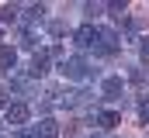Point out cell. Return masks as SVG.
Returning <instances> with one entry per match:
<instances>
[{
    "instance_id": "277c9868",
    "label": "cell",
    "mask_w": 149,
    "mask_h": 138,
    "mask_svg": "<svg viewBox=\"0 0 149 138\" xmlns=\"http://www.w3.org/2000/svg\"><path fill=\"white\" fill-rule=\"evenodd\" d=\"M35 76L28 72V69H17V72H10V93H21V97H28V93H35Z\"/></svg>"
},
{
    "instance_id": "9c48e42d",
    "label": "cell",
    "mask_w": 149,
    "mask_h": 138,
    "mask_svg": "<svg viewBox=\"0 0 149 138\" xmlns=\"http://www.w3.org/2000/svg\"><path fill=\"white\" fill-rule=\"evenodd\" d=\"M87 121H94V124H101V128H108V131H111L114 124H121V114H118V110H94Z\"/></svg>"
},
{
    "instance_id": "8fae6325",
    "label": "cell",
    "mask_w": 149,
    "mask_h": 138,
    "mask_svg": "<svg viewBox=\"0 0 149 138\" xmlns=\"http://www.w3.org/2000/svg\"><path fill=\"white\" fill-rule=\"evenodd\" d=\"M31 138H59V124L52 117H42L35 128H31Z\"/></svg>"
},
{
    "instance_id": "5b68a950",
    "label": "cell",
    "mask_w": 149,
    "mask_h": 138,
    "mask_svg": "<svg viewBox=\"0 0 149 138\" xmlns=\"http://www.w3.org/2000/svg\"><path fill=\"white\" fill-rule=\"evenodd\" d=\"M101 97H104V100H121V97H125V79H121V76H108V79H101Z\"/></svg>"
},
{
    "instance_id": "7c38bea8",
    "label": "cell",
    "mask_w": 149,
    "mask_h": 138,
    "mask_svg": "<svg viewBox=\"0 0 149 138\" xmlns=\"http://www.w3.org/2000/svg\"><path fill=\"white\" fill-rule=\"evenodd\" d=\"M45 14H49L45 3H31V7H24V17H21V21H28V28H38V24L45 21Z\"/></svg>"
},
{
    "instance_id": "d6986e66",
    "label": "cell",
    "mask_w": 149,
    "mask_h": 138,
    "mask_svg": "<svg viewBox=\"0 0 149 138\" xmlns=\"http://www.w3.org/2000/svg\"><path fill=\"white\" fill-rule=\"evenodd\" d=\"M128 79H132V83H142V79H146V72H142V69H132V72H128Z\"/></svg>"
},
{
    "instance_id": "ba28073f",
    "label": "cell",
    "mask_w": 149,
    "mask_h": 138,
    "mask_svg": "<svg viewBox=\"0 0 149 138\" xmlns=\"http://www.w3.org/2000/svg\"><path fill=\"white\" fill-rule=\"evenodd\" d=\"M90 90H70V93H63V107L66 110H76V107H83V104H90Z\"/></svg>"
},
{
    "instance_id": "7a4b0ae2",
    "label": "cell",
    "mask_w": 149,
    "mask_h": 138,
    "mask_svg": "<svg viewBox=\"0 0 149 138\" xmlns=\"http://www.w3.org/2000/svg\"><path fill=\"white\" fill-rule=\"evenodd\" d=\"M28 117H31V107H28L24 100H10L3 110H0V121H3V124H10L14 131H17L21 124H28Z\"/></svg>"
},
{
    "instance_id": "2e32d148",
    "label": "cell",
    "mask_w": 149,
    "mask_h": 138,
    "mask_svg": "<svg viewBox=\"0 0 149 138\" xmlns=\"http://www.w3.org/2000/svg\"><path fill=\"white\" fill-rule=\"evenodd\" d=\"M49 34H56V38L66 34V24H63V21H49Z\"/></svg>"
},
{
    "instance_id": "5bb4252c",
    "label": "cell",
    "mask_w": 149,
    "mask_h": 138,
    "mask_svg": "<svg viewBox=\"0 0 149 138\" xmlns=\"http://www.w3.org/2000/svg\"><path fill=\"white\" fill-rule=\"evenodd\" d=\"M17 45H21V48H31V52H38V28H24Z\"/></svg>"
},
{
    "instance_id": "6da1fadb",
    "label": "cell",
    "mask_w": 149,
    "mask_h": 138,
    "mask_svg": "<svg viewBox=\"0 0 149 138\" xmlns=\"http://www.w3.org/2000/svg\"><path fill=\"white\" fill-rule=\"evenodd\" d=\"M59 72H63L66 79H76V83H83V79H94V66H90L83 55H66V59L59 62Z\"/></svg>"
},
{
    "instance_id": "7402d4cb",
    "label": "cell",
    "mask_w": 149,
    "mask_h": 138,
    "mask_svg": "<svg viewBox=\"0 0 149 138\" xmlns=\"http://www.w3.org/2000/svg\"><path fill=\"white\" fill-rule=\"evenodd\" d=\"M90 138H104V135H90Z\"/></svg>"
},
{
    "instance_id": "44dd1931",
    "label": "cell",
    "mask_w": 149,
    "mask_h": 138,
    "mask_svg": "<svg viewBox=\"0 0 149 138\" xmlns=\"http://www.w3.org/2000/svg\"><path fill=\"white\" fill-rule=\"evenodd\" d=\"M0 38H3V24H0Z\"/></svg>"
},
{
    "instance_id": "e0dca14e",
    "label": "cell",
    "mask_w": 149,
    "mask_h": 138,
    "mask_svg": "<svg viewBox=\"0 0 149 138\" xmlns=\"http://www.w3.org/2000/svg\"><path fill=\"white\" fill-rule=\"evenodd\" d=\"M139 117H142V124H149V97L139 104Z\"/></svg>"
},
{
    "instance_id": "4fadbf2b",
    "label": "cell",
    "mask_w": 149,
    "mask_h": 138,
    "mask_svg": "<svg viewBox=\"0 0 149 138\" xmlns=\"http://www.w3.org/2000/svg\"><path fill=\"white\" fill-rule=\"evenodd\" d=\"M21 17H24V14H21L17 3H3V7H0V24H17Z\"/></svg>"
},
{
    "instance_id": "8992f818",
    "label": "cell",
    "mask_w": 149,
    "mask_h": 138,
    "mask_svg": "<svg viewBox=\"0 0 149 138\" xmlns=\"http://www.w3.org/2000/svg\"><path fill=\"white\" fill-rule=\"evenodd\" d=\"M121 48V41H118V31H111V28H101V38H97V55H114Z\"/></svg>"
},
{
    "instance_id": "ffe728a7",
    "label": "cell",
    "mask_w": 149,
    "mask_h": 138,
    "mask_svg": "<svg viewBox=\"0 0 149 138\" xmlns=\"http://www.w3.org/2000/svg\"><path fill=\"white\" fill-rule=\"evenodd\" d=\"M10 138H31V128H17V131H10Z\"/></svg>"
},
{
    "instance_id": "52a82bcc",
    "label": "cell",
    "mask_w": 149,
    "mask_h": 138,
    "mask_svg": "<svg viewBox=\"0 0 149 138\" xmlns=\"http://www.w3.org/2000/svg\"><path fill=\"white\" fill-rule=\"evenodd\" d=\"M49 48H38L35 55H31V66H28V72L35 76V79H42V76H49Z\"/></svg>"
},
{
    "instance_id": "ac0fdd59",
    "label": "cell",
    "mask_w": 149,
    "mask_h": 138,
    "mask_svg": "<svg viewBox=\"0 0 149 138\" xmlns=\"http://www.w3.org/2000/svg\"><path fill=\"white\" fill-rule=\"evenodd\" d=\"M139 52H142V59H146V62H149V34H146V38H142V41H139Z\"/></svg>"
},
{
    "instance_id": "9a60e30c",
    "label": "cell",
    "mask_w": 149,
    "mask_h": 138,
    "mask_svg": "<svg viewBox=\"0 0 149 138\" xmlns=\"http://www.w3.org/2000/svg\"><path fill=\"white\" fill-rule=\"evenodd\" d=\"M101 10H104V3H83V14H87V17H97Z\"/></svg>"
},
{
    "instance_id": "30bf717a",
    "label": "cell",
    "mask_w": 149,
    "mask_h": 138,
    "mask_svg": "<svg viewBox=\"0 0 149 138\" xmlns=\"http://www.w3.org/2000/svg\"><path fill=\"white\" fill-rule=\"evenodd\" d=\"M0 72H17V48H10V45H0Z\"/></svg>"
},
{
    "instance_id": "3957f363",
    "label": "cell",
    "mask_w": 149,
    "mask_h": 138,
    "mask_svg": "<svg viewBox=\"0 0 149 138\" xmlns=\"http://www.w3.org/2000/svg\"><path fill=\"white\" fill-rule=\"evenodd\" d=\"M97 38H101V28H94V24L87 21V24H80L73 31V45L80 52H87V48H97Z\"/></svg>"
}]
</instances>
